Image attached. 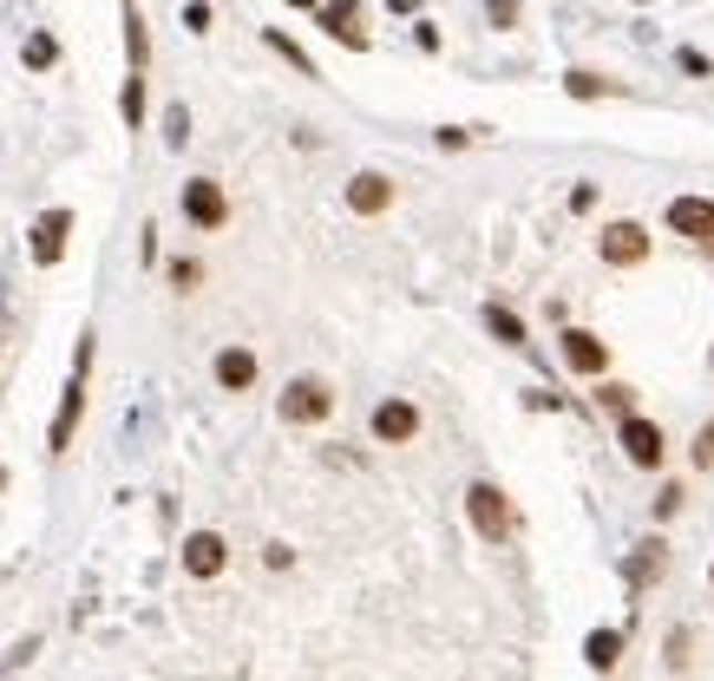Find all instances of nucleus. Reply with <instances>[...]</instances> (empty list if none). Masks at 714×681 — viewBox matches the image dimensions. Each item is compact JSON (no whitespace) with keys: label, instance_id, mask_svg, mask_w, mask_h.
<instances>
[{"label":"nucleus","instance_id":"f257e3e1","mask_svg":"<svg viewBox=\"0 0 714 681\" xmlns=\"http://www.w3.org/2000/svg\"><path fill=\"white\" fill-rule=\"evenodd\" d=\"M85 367H92V335H79V354H72L67 400H60V413H53V433H47V446H53V453H67L72 433H79V413H85Z\"/></svg>","mask_w":714,"mask_h":681},{"label":"nucleus","instance_id":"f03ea898","mask_svg":"<svg viewBox=\"0 0 714 681\" xmlns=\"http://www.w3.org/2000/svg\"><path fill=\"white\" fill-rule=\"evenodd\" d=\"M335 413V387L328 380H315V374H295L283 387V419L288 426H322Z\"/></svg>","mask_w":714,"mask_h":681},{"label":"nucleus","instance_id":"7ed1b4c3","mask_svg":"<svg viewBox=\"0 0 714 681\" xmlns=\"http://www.w3.org/2000/svg\"><path fill=\"white\" fill-rule=\"evenodd\" d=\"M466 511H472V531H479L486 545H504V538H511V505H504V491L492 478H479V485L466 491Z\"/></svg>","mask_w":714,"mask_h":681},{"label":"nucleus","instance_id":"20e7f679","mask_svg":"<svg viewBox=\"0 0 714 681\" xmlns=\"http://www.w3.org/2000/svg\"><path fill=\"white\" fill-rule=\"evenodd\" d=\"M616 439H623V459H630V466H643V472H655V466L669 459L662 426H655V419H643V413H623V433H616Z\"/></svg>","mask_w":714,"mask_h":681},{"label":"nucleus","instance_id":"39448f33","mask_svg":"<svg viewBox=\"0 0 714 681\" xmlns=\"http://www.w3.org/2000/svg\"><path fill=\"white\" fill-rule=\"evenodd\" d=\"M596 256H603L610 270H636V263L649 256V230H643V223H603Z\"/></svg>","mask_w":714,"mask_h":681},{"label":"nucleus","instance_id":"423d86ee","mask_svg":"<svg viewBox=\"0 0 714 681\" xmlns=\"http://www.w3.org/2000/svg\"><path fill=\"white\" fill-rule=\"evenodd\" d=\"M315 27H322L328 40H341V47H355V53H367V27H360V0H322V7H315Z\"/></svg>","mask_w":714,"mask_h":681},{"label":"nucleus","instance_id":"0eeeda50","mask_svg":"<svg viewBox=\"0 0 714 681\" xmlns=\"http://www.w3.org/2000/svg\"><path fill=\"white\" fill-rule=\"evenodd\" d=\"M184 216H191L197 230H223V223H230L223 184H216V177H191V184H184Z\"/></svg>","mask_w":714,"mask_h":681},{"label":"nucleus","instance_id":"6e6552de","mask_svg":"<svg viewBox=\"0 0 714 681\" xmlns=\"http://www.w3.org/2000/svg\"><path fill=\"white\" fill-rule=\"evenodd\" d=\"M223 563H230V545H223V531H191V538H184V570H191L197 583L223 577Z\"/></svg>","mask_w":714,"mask_h":681},{"label":"nucleus","instance_id":"1a4fd4ad","mask_svg":"<svg viewBox=\"0 0 714 681\" xmlns=\"http://www.w3.org/2000/svg\"><path fill=\"white\" fill-rule=\"evenodd\" d=\"M414 433H420V407L414 400H380L374 407V439L380 446H407Z\"/></svg>","mask_w":714,"mask_h":681},{"label":"nucleus","instance_id":"9d476101","mask_svg":"<svg viewBox=\"0 0 714 681\" xmlns=\"http://www.w3.org/2000/svg\"><path fill=\"white\" fill-rule=\"evenodd\" d=\"M348 210H355V216H387V210H394V177L355 171V177H348Z\"/></svg>","mask_w":714,"mask_h":681},{"label":"nucleus","instance_id":"9b49d317","mask_svg":"<svg viewBox=\"0 0 714 681\" xmlns=\"http://www.w3.org/2000/svg\"><path fill=\"white\" fill-rule=\"evenodd\" d=\"M669 230L688 236V243H708L714 236V197H675V204H669Z\"/></svg>","mask_w":714,"mask_h":681},{"label":"nucleus","instance_id":"f8f14e48","mask_svg":"<svg viewBox=\"0 0 714 681\" xmlns=\"http://www.w3.org/2000/svg\"><path fill=\"white\" fill-rule=\"evenodd\" d=\"M67 230H72V210H47V216L33 223V263H40V270H53V263L67 256Z\"/></svg>","mask_w":714,"mask_h":681},{"label":"nucleus","instance_id":"ddd939ff","mask_svg":"<svg viewBox=\"0 0 714 681\" xmlns=\"http://www.w3.org/2000/svg\"><path fill=\"white\" fill-rule=\"evenodd\" d=\"M564 360H571L577 374H596V380H603V367H610V340H596L590 328H564Z\"/></svg>","mask_w":714,"mask_h":681},{"label":"nucleus","instance_id":"4468645a","mask_svg":"<svg viewBox=\"0 0 714 681\" xmlns=\"http://www.w3.org/2000/svg\"><path fill=\"white\" fill-rule=\"evenodd\" d=\"M216 387L223 394H249L256 387V354L249 347H223L216 354Z\"/></svg>","mask_w":714,"mask_h":681},{"label":"nucleus","instance_id":"2eb2a0df","mask_svg":"<svg viewBox=\"0 0 714 681\" xmlns=\"http://www.w3.org/2000/svg\"><path fill=\"white\" fill-rule=\"evenodd\" d=\"M583 662L590 669H616L623 662V629H590L583 636Z\"/></svg>","mask_w":714,"mask_h":681},{"label":"nucleus","instance_id":"dca6fc26","mask_svg":"<svg viewBox=\"0 0 714 681\" xmlns=\"http://www.w3.org/2000/svg\"><path fill=\"white\" fill-rule=\"evenodd\" d=\"M125 53H132V72H144V60H151V33H144L139 7H125Z\"/></svg>","mask_w":714,"mask_h":681},{"label":"nucleus","instance_id":"f3484780","mask_svg":"<svg viewBox=\"0 0 714 681\" xmlns=\"http://www.w3.org/2000/svg\"><path fill=\"white\" fill-rule=\"evenodd\" d=\"M263 40H269V47H276V53H283V60H288V67L302 72V79H322V72H315V60H308V53H302V47L288 40L283 27H263Z\"/></svg>","mask_w":714,"mask_h":681},{"label":"nucleus","instance_id":"a211bd4d","mask_svg":"<svg viewBox=\"0 0 714 681\" xmlns=\"http://www.w3.org/2000/svg\"><path fill=\"white\" fill-rule=\"evenodd\" d=\"M486 328H492L504 347H524V322H518V315H511L504 302H492V308H486Z\"/></svg>","mask_w":714,"mask_h":681},{"label":"nucleus","instance_id":"6ab92c4d","mask_svg":"<svg viewBox=\"0 0 714 681\" xmlns=\"http://www.w3.org/2000/svg\"><path fill=\"white\" fill-rule=\"evenodd\" d=\"M564 92H571V99H610V92H616V85H610V79H603V72H564Z\"/></svg>","mask_w":714,"mask_h":681},{"label":"nucleus","instance_id":"aec40b11","mask_svg":"<svg viewBox=\"0 0 714 681\" xmlns=\"http://www.w3.org/2000/svg\"><path fill=\"white\" fill-rule=\"evenodd\" d=\"M662 563H669V557H662V545H643L636 557H630V590H643L649 577H662Z\"/></svg>","mask_w":714,"mask_h":681},{"label":"nucleus","instance_id":"412c9836","mask_svg":"<svg viewBox=\"0 0 714 681\" xmlns=\"http://www.w3.org/2000/svg\"><path fill=\"white\" fill-rule=\"evenodd\" d=\"M119 112H125V125H132V132L144 125V72H132V79H125V92H119Z\"/></svg>","mask_w":714,"mask_h":681},{"label":"nucleus","instance_id":"4be33fe9","mask_svg":"<svg viewBox=\"0 0 714 681\" xmlns=\"http://www.w3.org/2000/svg\"><path fill=\"white\" fill-rule=\"evenodd\" d=\"M53 60H60V47H53V33H33V40H27V67H33V72H47V67H53Z\"/></svg>","mask_w":714,"mask_h":681},{"label":"nucleus","instance_id":"5701e85b","mask_svg":"<svg viewBox=\"0 0 714 681\" xmlns=\"http://www.w3.org/2000/svg\"><path fill=\"white\" fill-rule=\"evenodd\" d=\"M596 407H610V413H636V387H596Z\"/></svg>","mask_w":714,"mask_h":681},{"label":"nucleus","instance_id":"b1692460","mask_svg":"<svg viewBox=\"0 0 714 681\" xmlns=\"http://www.w3.org/2000/svg\"><path fill=\"white\" fill-rule=\"evenodd\" d=\"M164 138H171V144H184V138H191V112H184V105H171V112H164Z\"/></svg>","mask_w":714,"mask_h":681},{"label":"nucleus","instance_id":"393cba45","mask_svg":"<svg viewBox=\"0 0 714 681\" xmlns=\"http://www.w3.org/2000/svg\"><path fill=\"white\" fill-rule=\"evenodd\" d=\"M695 466H702V472L714 466V419L702 426V433H695Z\"/></svg>","mask_w":714,"mask_h":681},{"label":"nucleus","instance_id":"a878e982","mask_svg":"<svg viewBox=\"0 0 714 681\" xmlns=\"http://www.w3.org/2000/svg\"><path fill=\"white\" fill-rule=\"evenodd\" d=\"M184 27H191V33H211V7H204V0H191V7H184Z\"/></svg>","mask_w":714,"mask_h":681},{"label":"nucleus","instance_id":"bb28decb","mask_svg":"<svg viewBox=\"0 0 714 681\" xmlns=\"http://www.w3.org/2000/svg\"><path fill=\"white\" fill-rule=\"evenodd\" d=\"M171 282H177V288H197L204 270H197V263H171Z\"/></svg>","mask_w":714,"mask_h":681},{"label":"nucleus","instance_id":"cd10ccee","mask_svg":"<svg viewBox=\"0 0 714 681\" xmlns=\"http://www.w3.org/2000/svg\"><path fill=\"white\" fill-rule=\"evenodd\" d=\"M675 60H682V72H695V79H708V60H702V53H695V47H682V53H675Z\"/></svg>","mask_w":714,"mask_h":681},{"label":"nucleus","instance_id":"c85d7f7f","mask_svg":"<svg viewBox=\"0 0 714 681\" xmlns=\"http://www.w3.org/2000/svg\"><path fill=\"white\" fill-rule=\"evenodd\" d=\"M486 7H492V20H499V27H518V0H486Z\"/></svg>","mask_w":714,"mask_h":681},{"label":"nucleus","instance_id":"c756f323","mask_svg":"<svg viewBox=\"0 0 714 681\" xmlns=\"http://www.w3.org/2000/svg\"><path fill=\"white\" fill-rule=\"evenodd\" d=\"M669 662H675V669H688V629H675V642H669Z\"/></svg>","mask_w":714,"mask_h":681},{"label":"nucleus","instance_id":"7c9ffc66","mask_svg":"<svg viewBox=\"0 0 714 681\" xmlns=\"http://www.w3.org/2000/svg\"><path fill=\"white\" fill-rule=\"evenodd\" d=\"M263 563H269V570H288V563H295V550H288V545H269V550H263Z\"/></svg>","mask_w":714,"mask_h":681},{"label":"nucleus","instance_id":"2f4dec72","mask_svg":"<svg viewBox=\"0 0 714 681\" xmlns=\"http://www.w3.org/2000/svg\"><path fill=\"white\" fill-rule=\"evenodd\" d=\"M288 7H322V0H288Z\"/></svg>","mask_w":714,"mask_h":681}]
</instances>
